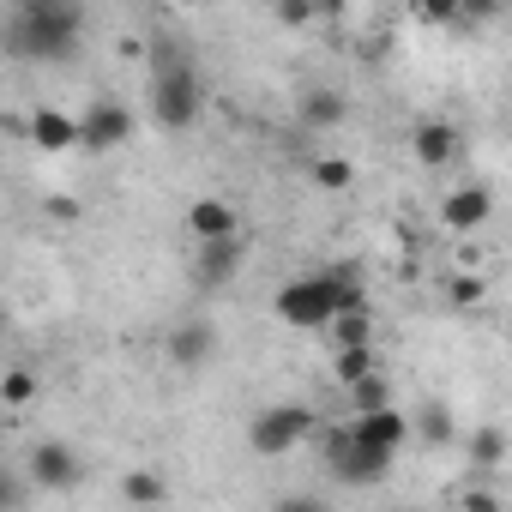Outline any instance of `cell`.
Listing matches in <instances>:
<instances>
[{
    "label": "cell",
    "instance_id": "1",
    "mask_svg": "<svg viewBox=\"0 0 512 512\" xmlns=\"http://www.w3.org/2000/svg\"><path fill=\"white\" fill-rule=\"evenodd\" d=\"M85 31V13L67 0H19L7 19V49L19 61H73Z\"/></svg>",
    "mask_w": 512,
    "mask_h": 512
},
{
    "label": "cell",
    "instance_id": "2",
    "mask_svg": "<svg viewBox=\"0 0 512 512\" xmlns=\"http://www.w3.org/2000/svg\"><path fill=\"white\" fill-rule=\"evenodd\" d=\"M320 434V416L308 404H266L260 416L247 422V446L260 458H290L296 446H308Z\"/></svg>",
    "mask_w": 512,
    "mask_h": 512
},
{
    "label": "cell",
    "instance_id": "3",
    "mask_svg": "<svg viewBox=\"0 0 512 512\" xmlns=\"http://www.w3.org/2000/svg\"><path fill=\"white\" fill-rule=\"evenodd\" d=\"M320 458H326V470H332L338 482H350V488H374V482L392 470V452H374V446H362L350 422H338V428H320Z\"/></svg>",
    "mask_w": 512,
    "mask_h": 512
},
{
    "label": "cell",
    "instance_id": "4",
    "mask_svg": "<svg viewBox=\"0 0 512 512\" xmlns=\"http://www.w3.org/2000/svg\"><path fill=\"white\" fill-rule=\"evenodd\" d=\"M199 109H205L199 73H193L187 61H181V67H163L157 85H151V115H157V127H163V133H187V127L199 121Z\"/></svg>",
    "mask_w": 512,
    "mask_h": 512
},
{
    "label": "cell",
    "instance_id": "5",
    "mask_svg": "<svg viewBox=\"0 0 512 512\" xmlns=\"http://www.w3.org/2000/svg\"><path fill=\"white\" fill-rule=\"evenodd\" d=\"M272 314H278L284 326H296V332H332V320H338L332 290H326L320 272H314V278H290V284H278Z\"/></svg>",
    "mask_w": 512,
    "mask_h": 512
},
{
    "label": "cell",
    "instance_id": "6",
    "mask_svg": "<svg viewBox=\"0 0 512 512\" xmlns=\"http://www.w3.org/2000/svg\"><path fill=\"white\" fill-rule=\"evenodd\" d=\"M241 266H247V235L193 247V284H199V290H223L229 278H241Z\"/></svg>",
    "mask_w": 512,
    "mask_h": 512
},
{
    "label": "cell",
    "instance_id": "7",
    "mask_svg": "<svg viewBox=\"0 0 512 512\" xmlns=\"http://www.w3.org/2000/svg\"><path fill=\"white\" fill-rule=\"evenodd\" d=\"M79 133H85V151H115V145H127V139H133V109H127V103H115V97H97V103L85 109Z\"/></svg>",
    "mask_w": 512,
    "mask_h": 512
},
{
    "label": "cell",
    "instance_id": "8",
    "mask_svg": "<svg viewBox=\"0 0 512 512\" xmlns=\"http://www.w3.org/2000/svg\"><path fill=\"white\" fill-rule=\"evenodd\" d=\"M488 217H494V193L482 181H464L440 199V229H452V235H476Z\"/></svg>",
    "mask_w": 512,
    "mask_h": 512
},
{
    "label": "cell",
    "instance_id": "9",
    "mask_svg": "<svg viewBox=\"0 0 512 512\" xmlns=\"http://www.w3.org/2000/svg\"><path fill=\"white\" fill-rule=\"evenodd\" d=\"M187 235H193V247H205V241H235V235H241V211H235L229 199L205 193V199L187 205Z\"/></svg>",
    "mask_w": 512,
    "mask_h": 512
},
{
    "label": "cell",
    "instance_id": "10",
    "mask_svg": "<svg viewBox=\"0 0 512 512\" xmlns=\"http://www.w3.org/2000/svg\"><path fill=\"white\" fill-rule=\"evenodd\" d=\"M31 482H43V488L67 494V488H79V482H85V464H79V452H73L67 440H43V446L31 452Z\"/></svg>",
    "mask_w": 512,
    "mask_h": 512
},
{
    "label": "cell",
    "instance_id": "11",
    "mask_svg": "<svg viewBox=\"0 0 512 512\" xmlns=\"http://www.w3.org/2000/svg\"><path fill=\"white\" fill-rule=\"evenodd\" d=\"M410 151H416V163H422V169H446V163L464 151V139H458V127H452V121H422V127L410 133Z\"/></svg>",
    "mask_w": 512,
    "mask_h": 512
},
{
    "label": "cell",
    "instance_id": "12",
    "mask_svg": "<svg viewBox=\"0 0 512 512\" xmlns=\"http://www.w3.org/2000/svg\"><path fill=\"white\" fill-rule=\"evenodd\" d=\"M350 428H356V440H362V446L392 452V458H398V446L410 440V416H404L398 404H392V410H374V416H356Z\"/></svg>",
    "mask_w": 512,
    "mask_h": 512
},
{
    "label": "cell",
    "instance_id": "13",
    "mask_svg": "<svg viewBox=\"0 0 512 512\" xmlns=\"http://www.w3.org/2000/svg\"><path fill=\"white\" fill-rule=\"evenodd\" d=\"M211 350H217V332H211L205 320H181V326L169 332V362H175V368H205Z\"/></svg>",
    "mask_w": 512,
    "mask_h": 512
},
{
    "label": "cell",
    "instance_id": "14",
    "mask_svg": "<svg viewBox=\"0 0 512 512\" xmlns=\"http://www.w3.org/2000/svg\"><path fill=\"white\" fill-rule=\"evenodd\" d=\"M31 145L55 157V151L85 145V133H79V121H73V115H61V109H37V115H31Z\"/></svg>",
    "mask_w": 512,
    "mask_h": 512
},
{
    "label": "cell",
    "instance_id": "15",
    "mask_svg": "<svg viewBox=\"0 0 512 512\" xmlns=\"http://www.w3.org/2000/svg\"><path fill=\"white\" fill-rule=\"evenodd\" d=\"M344 121H350V103H344L338 91L314 85V91L302 97V127H314V133H338Z\"/></svg>",
    "mask_w": 512,
    "mask_h": 512
},
{
    "label": "cell",
    "instance_id": "16",
    "mask_svg": "<svg viewBox=\"0 0 512 512\" xmlns=\"http://www.w3.org/2000/svg\"><path fill=\"white\" fill-rule=\"evenodd\" d=\"M320 278H326L338 314H362V308H368V290H362V272H356V266H326Z\"/></svg>",
    "mask_w": 512,
    "mask_h": 512
},
{
    "label": "cell",
    "instance_id": "17",
    "mask_svg": "<svg viewBox=\"0 0 512 512\" xmlns=\"http://www.w3.org/2000/svg\"><path fill=\"white\" fill-rule=\"evenodd\" d=\"M332 350H374V320H368V308L332 320Z\"/></svg>",
    "mask_w": 512,
    "mask_h": 512
},
{
    "label": "cell",
    "instance_id": "18",
    "mask_svg": "<svg viewBox=\"0 0 512 512\" xmlns=\"http://www.w3.org/2000/svg\"><path fill=\"white\" fill-rule=\"evenodd\" d=\"M506 452H512L506 428H476V434H470V464H476V470H494V464H506Z\"/></svg>",
    "mask_w": 512,
    "mask_h": 512
},
{
    "label": "cell",
    "instance_id": "19",
    "mask_svg": "<svg viewBox=\"0 0 512 512\" xmlns=\"http://www.w3.org/2000/svg\"><path fill=\"white\" fill-rule=\"evenodd\" d=\"M163 494H169V488H163L157 470H127V476H121V500H127V506H163Z\"/></svg>",
    "mask_w": 512,
    "mask_h": 512
},
{
    "label": "cell",
    "instance_id": "20",
    "mask_svg": "<svg viewBox=\"0 0 512 512\" xmlns=\"http://www.w3.org/2000/svg\"><path fill=\"white\" fill-rule=\"evenodd\" d=\"M332 368H338L344 386H362V380L380 374V368H374V350H332Z\"/></svg>",
    "mask_w": 512,
    "mask_h": 512
},
{
    "label": "cell",
    "instance_id": "21",
    "mask_svg": "<svg viewBox=\"0 0 512 512\" xmlns=\"http://www.w3.org/2000/svg\"><path fill=\"white\" fill-rule=\"evenodd\" d=\"M0 398H7V410H25L37 398V374L31 368H7L0 374Z\"/></svg>",
    "mask_w": 512,
    "mask_h": 512
},
{
    "label": "cell",
    "instance_id": "22",
    "mask_svg": "<svg viewBox=\"0 0 512 512\" xmlns=\"http://www.w3.org/2000/svg\"><path fill=\"white\" fill-rule=\"evenodd\" d=\"M482 296H488V278H482V272H458V278L446 284V302H452V308H476Z\"/></svg>",
    "mask_w": 512,
    "mask_h": 512
},
{
    "label": "cell",
    "instance_id": "23",
    "mask_svg": "<svg viewBox=\"0 0 512 512\" xmlns=\"http://www.w3.org/2000/svg\"><path fill=\"white\" fill-rule=\"evenodd\" d=\"M350 392H356V416L392 410V386H386V374H374V380H362V386H350Z\"/></svg>",
    "mask_w": 512,
    "mask_h": 512
},
{
    "label": "cell",
    "instance_id": "24",
    "mask_svg": "<svg viewBox=\"0 0 512 512\" xmlns=\"http://www.w3.org/2000/svg\"><path fill=\"white\" fill-rule=\"evenodd\" d=\"M314 181L338 193V187H350V181H356V169H350L344 157H320V163H314Z\"/></svg>",
    "mask_w": 512,
    "mask_h": 512
},
{
    "label": "cell",
    "instance_id": "25",
    "mask_svg": "<svg viewBox=\"0 0 512 512\" xmlns=\"http://www.w3.org/2000/svg\"><path fill=\"white\" fill-rule=\"evenodd\" d=\"M464 512H506V506H500L494 488H470V494H464Z\"/></svg>",
    "mask_w": 512,
    "mask_h": 512
},
{
    "label": "cell",
    "instance_id": "26",
    "mask_svg": "<svg viewBox=\"0 0 512 512\" xmlns=\"http://www.w3.org/2000/svg\"><path fill=\"white\" fill-rule=\"evenodd\" d=\"M422 428H428V440H452V410H428Z\"/></svg>",
    "mask_w": 512,
    "mask_h": 512
},
{
    "label": "cell",
    "instance_id": "27",
    "mask_svg": "<svg viewBox=\"0 0 512 512\" xmlns=\"http://www.w3.org/2000/svg\"><path fill=\"white\" fill-rule=\"evenodd\" d=\"M416 19H422V25H452L458 7H452V0H440V7H416Z\"/></svg>",
    "mask_w": 512,
    "mask_h": 512
},
{
    "label": "cell",
    "instance_id": "28",
    "mask_svg": "<svg viewBox=\"0 0 512 512\" xmlns=\"http://www.w3.org/2000/svg\"><path fill=\"white\" fill-rule=\"evenodd\" d=\"M278 512H326V506H320L314 494H284V500H278Z\"/></svg>",
    "mask_w": 512,
    "mask_h": 512
},
{
    "label": "cell",
    "instance_id": "29",
    "mask_svg": "<svg viewBox=\"0 0 512 512\" xmlns=\"http://www.w3.org/2000/svg\"><path fill=\"white\" fill-rule=\"evenodd\" d=\"M314 19V7H278V25H308Z\"/></svg>",
    "mask_w": 512,
    "mask_h": 512
},
{
    "label": "cell",
    "instance_id": "30",
    "mask_svg": "<svg viewBox=\"0 0 512 512\" xmlns=\"http://www.w3.org/2000/svg\"><path fill=\"white\" fill-rule=\"evenodd\" d=\"M398 512H416V506H398Z\"/></svg>",
    "mask_w": 512,
    "mask_h": 512
}]
</instances>
